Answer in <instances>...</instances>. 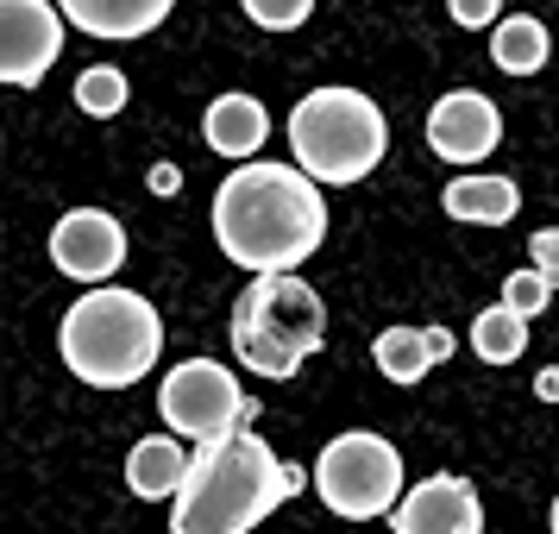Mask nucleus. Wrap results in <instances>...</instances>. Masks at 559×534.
Here are the masks:
<instances>
[{"instance_id": "9", "label": "nucleus", "mask_w": 559, "mask_h": 534, "mask_svg": "<svg viewBox=\"0 0 559 534\" xmlns=\"http://www.w3.org/2000/svg\"><path fill=\"white\" fill-rule=\"evenodd\" d=\"M51 264L76 283H107L127 264V227L102 207H70L51 227Z\"/></svg>"}, {"instance_id": "3", "label": "nucleus", "mask_w": 559, "mask_h": 534, "mask_svg": "<svg viewBox=\"0 0 559 534\" xmlns=\"http://www.w3.org/2000/svg\"><path fill=\"white\" fill-rule=\"evenodd\" d=\"M63 365L95 390H127L157 365L164 353V321L139 289H95L76 296V308L57 328Z\"/></svg>"}, {"instance_id": "18", "label": "nucleus", "mask_w": 559, "mask_h": 534, "mask_svg": "<svg viewBox=\"0 0 559 534\" xmlns=\"http://www.w3.org/2000/svg\"><path fill=\"white\" fill-rule=\"evenodd\" d=\"M472 353L484 365H515V358L528 353V315H515L509 302L484 308L478 321H472Z\"/></svg>"}, {"instance_id": "8", "label": "nucleus", "mask_w": 559, "mask_h": 534, "mask_svg": "<svg viewBox=\"0 0 559 534\" xmlns=\"http://www.w3.org/2000/svg\"><path fill=\"white\" fill-rule=\"evenodd\" d=\"M63 20L51 0H0V82L38 88L63 57Z\"/></svg>"}, {"instance_id": "11", "label": "nucleus", "mask_w": 559, "mask_h": 534, "mask_svg": "<svg viewBox=\"0 0 559 534\" xmlns=\"http://www.w3.org/2000/svg\"><path fill=\"white\" fill-rule=\"evenodd\" d=\"M396 534H484V503L472 478H453V472H433L396 503Z\"/></svg>"}, {"instance_id": "6", "label": "nucleus", "mask_w": 559, "mask_h": 534, "mask_svg": "<svg viewBox=\"0 0 559 534\" xmlns=\"http://www.w3.org/2000/svg\"><path fill=\"white\" fill-rule=\"evenodd\" d=\"M314 490L333 515L371 522L383 509H396V497H403V453L383 434H340V440H328V453L314 465Z\"/></svg>"}, {"instance_id": "27", "label": "nucleus", "mask_w": 559, "mask_h": 534, "mask_svg": "<svg viewBox=\"0 0 559 534\" xmlns=\"http://www.w3.org/2000/svg\"><path fill=\"white\" fill-rule=\"evenodd\" d=\"M554 534H559V497H554Z\"/></svg>"}, {"instance_id": "15", "label": "nucleus", "mask_w": 559, "mask_h": 534, "mask_svg": "<svg viewBox=\"0 0 559 534\" xmlns=\"http://www.w3.org/2000/svg\"><path fill=\"white\" fill-rule=\"evenodd\" d=\"M440 202L465 227H503V221H515V207H522V189L509 177H459V182H447Z\"/></svg>"}, {"instance_id": "4", "label": "nucleus", "mask_w": 559, "mask_h": 534, "mask_svg": "<svg viewBox=\"0 0 559 534\" xmlns=\"http://www.w3.org/2000/svg\"><path fill=\"white\" fill-rule=\"evenodd\" d=\"M328 308L296 271H264V277L233 302V353L258 378H296L302 358L321 353Z\"/></svg>"}, {"instance_id": "13", "label": "nucleus", "mask_w": 559, "mask_h": 534, "mask_svg": "<svg viewBox=\"0 0 559 534\" xmlns=\"http://www.w3.org/2000/svg\"><path fill=\"white\" fill-rule=\"evenodd\" d=\"M202 132H207V145L221 157H258V145H264V132H271V114L252 102V95H221V102L207 107V120H202Z\"/></svg>"}, {"instance_id": "1", "label": "nucleus", "mask_w": 559, "mask_h": 534, "mask_svg": "<svg viewBox=\"0 0 559 534\" xmlns=\"http://www.w3.org/2000/svg\"><path fill=\"white\" fill-rule=\"evenodd\" d=\"M214 239L252 277L296 271L328 239V202H321V189H314V177L302 164H258V157H246L214 189Z\"/></svg>"}, {"instance_id": "2", "label": "nucleus", "mask_w": 559, "mask_h": 534, "mask_svg": "<svg viewBox=\"0 0 559 534\" xmlns=\"http://www.w3.org/2000/svg\"><path fill=\"white\" fill-rule=\"evenodd\" d=\"M296 490H302V472L277 465V453L252 428L202 440L170 509V534H252Z\"/></svg>"}, {"instance_id": "5", "label": "nucleus", "mask_w": 559, "mask_h": 534, "mask_svg": "<svg viewBox=\"0 0 559 534\" xmlns=\"http://www.w3.org/2000/svg\"><path fill=\"white\" fill-rule=\"evenodd\" d=\"M390 127L371 95L358 88H314L289 114V152L314 182H358L383 164Z\"/></svg>"}, {"instance_id": "16", "label": "nucleus", "mask_w": 559, "mask_h": 534, "mask_svg": "<svg viewBox=\"0 0 559 534\" xmlns=\"http://www.w3.org/2000/svg\"><path fill=\"white\" fill-rule=\"evenodd\" d=\"M490 63H497L503 76H534V70L547 63V26H540L534 13L497 20V32H490Z\"/></svg>"}, {"instance_id": "26", "label": "nucleus", "mask_w": 559, "mask_h": 534, "mask_svg": "<svg viewBox=\"0 0 559 534\" xmlns=\"http://www.w3.org/2000/svg\"><path fill=\"white\" fill-rule=\"evenodd\" d=\"M428 340H433V358L453 353V333H447V328H428Z\"/></svg>"}, {"instance_id": "25", "label": "nucleus", "mask_w": 559, "mask_h": 534, "mask_svg": "<svg viewBox=\"0 0 559 534\" xmlns=\"http://www.w3.org/2000/svg\"><path fill=\"white\" fill-rule=\"evenodd\" d=\"M534 396H547V403H559V371H554V365H547V371L534 378Z\"/></svg>"}, {"instance_id": "10", "label": "nucleus", "mask_w": 559, "mask_h": 534, "mask_svg": "<svg viewBox=\"0 0 559 534\" xmlns=\"http://www.w3.org/2000/svg\"><path fill=\"white\" fill-rule=\"evenodd\" d=\"M497 139H503V114L490 95L478 88H453V95H440L428 114V145L447 164H478V157L497 152Z\"/></svg>"}, {"instance_id": "20", "label": "nucleus", "mask_w": 559, "mask_h": 534, "mask_svg": "<svg viewBox=\"0 0 559 534\" xmlns=\"http://www.w3.org/2000/svg\"><path fill=\"white\" fill-rule=\"evenodd\" d=\"M554 289H559V283L547 277V271H534V264H528V271H515V277L503 283V302L515 308V315H540V308L554 302Z\"/></svg>"}, {"instance_id": "17", "label": "nucleus", "mask_w": 559, "mask_h": 534, "mask_svg": "<svg viewBox=\"0 0 559 534\" xmlns=\"http://www.w3.org/2000/svg\"><path fill=\"white\" fill-rule=\"evenodd\" d=\"M371 358H378V371L390 383H421L428 378V365H440L428 328H383L378 346H371Z\"/></svg>"}, {"instance_id": "23", "label": "nucleus", "mask_w": 559, "mask_h": 534, "mask_svg": "<svg viewBox=\"0 0 559 534\" xmlns=\"http://www.w3.org/2000/svg\"><path fill=\"white\" fill-rule=\"evenodd\" d=\"M528 258H534V271H547V277L559 283V233H554V227H540V233L528 239Z\"/></svg>"}, {"instance_id": "21", "label": "nucleus", "mask_w": 559, "mask_h": 534, "mask_svg": "<svg viewBox=\"0 0 559 534\" xmlns=\"http://www.w3.org/2000/svg\"><path fill=\"white\" fill-rule=\"evenodd\" d=\"M308 13H314V0H246V20L264 32H296L308 26Z\"/></svg>"}, {"instance_id": "7", "label": "nucleus", "mask_w": 559, "mask_h": 534, "mask_svg": "<svg viewBox=\"0 0 559 534\" xmlns=\"http://www.w3.org/2000/svg\"><path fill=\"white\" fill-rule=\"evenodd\" d=\"M157 408L195 447L202 440H227V434L258 422V396H239V378L227 365H214V358H182L164 378V390H157Z\"/></svg>"}, {"instance_id": "12", "label": "nucleus", "mask_w": 559, "mask_h": 534, "mask_svg": "<svg viewBox=\"0 0 559 534\" xmlns=\"http://www.w3.org/2000/svg\"><path fill=\"white\" fill-rule=\"evenodd\" d=\"M70 13V26H82L88 38H145L152 26L170 20L177 0H57Z\"/></svg>"}, {"instance_id": "19", "label": "nucleus", "mask_w": 559, "mask_h": 534, "mask_svg": "<svg viewBox=\"0 0 559 534\" xmlns=\"http://www.w3.org/2000/svg\"><path fill=\"white\" fill-rule=\"evenodd\" d=\"M76 107H82V114H102V120H114V114L127 107V76H120V70H107V63L82 70V76H76Z\"/></svg>"}, {"instance_id": "22", "label": "nucleus", "mask_w": 559, "mask_h": 534, "mask_svg": "<svg viewBox=\"0 0 559 534\" xmlns=\"http://www.w3.org/2000/svg\"><path fill=\"white\" fill-rule=\"evenodd\" d=\"M447 13H453V26H465V32H484V26H497V13H503V0H447Z\"/></svg>"}, {"instance_id": "14", "label": "nucleus", "mask_w": 559, "mask_h": 534, "mask_svg": "<svg viewBox=\"0 0 559 534\" xmlns=\"http://www.w3.org/2000/svg\"><path fill=\"white\" fill-rule=\"evenodd\" d=\"M189 447H177L170 434H145L139 447H132L127 459V484H132V497H177L182 478H189Z\"/></svg>"}, {"instance_id": "24", "label": "nucleus", "mask_w": 559, "mask_h": 534, "mask_svg": "<svg viewBox=\"0 0 559 534\" xmlns=\"http://www.w3.org/2000/svg\"><path fill=\"white\" fill-rule=\"evenodd\" d=\"M152 189H157V195H177V189H182V170H177V164H157V170H152Z\"/></svg>"}]
</instances>
